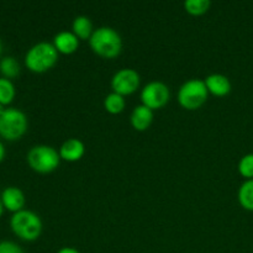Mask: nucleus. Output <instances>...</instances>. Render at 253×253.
<instances>
[{
	"instance_id": "24",
	"label": "nucleus",
	"mask_w": 253,
	"mask_h": 253,
	"mask_svg": "<svg viewBox=\"0 0 253 253\" xmlns=\"http://www.w3.org/2000/svg\"><path fill=\"white\" fill-rule=\"evenodd\" d=\"M4 204H2V202H1V198H0V216H1L2 215V212H4Z\"/></svg>"
},
{
	"instance_id": "22",
	"label": "nucleus",
	"mask_w": 253,
	"mask_h": 253,
	"mask_svg": "<svg viewBox=\"0 0 253 253\" xmlns=\"http://www.w3.org/2000/svg\"><path fill=\"white\" fill-rule=\"evenodd\" d=\"M57 253H81L77 249L74 247H62L61 250H58Z\"/></svg>"
},
{
	"instance_id": "4",
	"label": "nucleus",
	"mask_w": 253,
	"mask_h": 253,
	"mask_svg": "<svg viewBox=\"0 0 253 253\" xmlns=\"http://www.w3.org/2000/svg\"><path fill=\"white\" fill-rule=\"evenodd\" d=\"M61 162L59 152L52 146L37 145L27 152V163L37 173H51L58 168Z\"/></svg>"
},
{
	"instance_id": "19",
	"label": "nucleus",
	"mask_w": 253,
	"mask_h": 253,
	"mask_svg": "<svg viewBox=\"0 0 253 253\" xmlns=\"http://www.w3.org/2000/svg\"><path fill=\"white\" fill-rule=\"evenodd\" d=\"M211 6L210 0H187L184 1V9L188 14L199 16V15L205 14Z\"/></svg>"
},
{
	"instance_id": "26",
	"label": "nucleus",
	"mask_w": 253,
	"mask_h": 253,
	"mask_svg": "<svg viewBox=\"0 0 253 253\" xmlns=\"http://www.w3.org/2000/svg\"><path fill=\"white\" fill-rule=\"evenodd\" d=\"M1 49H2V44H1V41H0V53H1Z\"/></svg>"
},
{
	"instance_id": "6",
	"label": "nucleus",
	"mask_w": 253,
	"mask_h": 253,
	"mask_svg": "<svg viewBox=\"0 0 253 253\" xmlns=\"http://www.w3.org/2000/svg\"><path fill=\"white\" fill-rule=\"evenodd\" d=\"M27 130V118L16 108H7L0 116V136L5 140H19Z\"/></svg>"
},
{
	"instance_id": "8",
	"label": "nucleus",
	"mask_w": 253,
	"mask_h": 253,
	"mask_svg": "<svg viewBox=\"0 0 253 253\" xmlns=\"http://www.w3.org/2000/svg\"><path fill=\"white\" fill-rule=\"evenodd\" d=\"M140 74L132 68H123L116 72L111 78V88L114 93L120 95H130L140 86Z\"/></svg>"
},
{
	"instance_id": "9",
	"label": "nucleus",
	"mask_w": 253,
	"mask_h": 253,
	"mask_svg": "<svg viewBox=\"0 0 253 253\" xmlns=\"http://www.w3.org/2000/svg\"><path fill=\"white\" fill-rule=\"evenodd\" d=\"M58 152L61 160L67 161V162H77L85 153V146H84L83 141H81L79 138H68L62 143Z\"/></svg>"
},
{
	"instance_id": "11",
	"label": "nucleus",
	"mask_w": 253,
	"mask_h": 253,
	"mask_svg": "<svg viewBox=\"0 0 253 253\" xmlns=\"http://www.w3.org/2000/svg\"><path fill=\"white\" fill-rule=\"evenodd\" d=\"M205 85L208 91L215 96H225L231 91L232 85L226 76L220 73H212L205 78Z\"/></svg>"
},
{
	"instance_id": "7",
	"label": "nucleus",
	"mask_w": 253,
	"mask_h": 253,
	"mask_svg": "<svg viewBox=\"0 0 253 253\" xmlns=\"http://www.w3.org/2000/svg\"><path fill=\"white\" fill-rule=\"evenodd\" d=\"M140 98L143 105L151 110H156L163 108L169 101L170 91L163 82L153 81L143 86Z\"/></svg>"
},
{
	"instance_id": "13",
	"label": "nucleus",
	"mask_w": 253,
	"mask_h": 253,
	"mask_svg": "<svg viewBox=\"0 0 253 253\" xmlns=\"http://www.w3.org/2000/svg\"><path fill=\"white\" fill-rule=\"evenodd\" d=\"M130 121L136 131H146L153 121V110L143 104L135 106L131 113Z\"/></svg>"
},
{
	"instance_id": "1",
	"label": "nucleus",
	"mask_w": 253,
	"mask_h": 253,
	"mask_svg": "<svg viewBox=\"0 0 253 253\" xmlns=\"http://www.w3.org/2000/svg\"><path fill=\"white\" fill-rule=\"evenodd\" d=\"M89 44L94 53L104 58H114L123 49V40L119 32L113 27L101 26L94 30L89 39Z\"/></svg>"
},
{
	"instance_id": "5",
	"label": "nucleus",
	"mask_w": 253,
	"mask_h": 253,
	"mask_svg": "<svg viewBox=\"0 0 253 253\" xmlns=\"http://www.w3.org/2000/svg\"><path fill=\"white\" fill-rule=\"evenodd\" d=\"M208 91L205 82L202 79L193 78L184 82L178 90V103L187 110H197L202 108L208 100Z\"/></svg>"
},
{
	"instance_id": "15",
	"label": "nucleus",
	"mask_w": 253,
	"mask_h": 253,
	"mask_svg": "<svg viewBox=\"0 0 253 253\" xmlns=\"http://www.w3.org/2000/svg\"><path fill=\"white\" fill-rule=\"evenodd\" d=\"M237 199L245 210L253 211V179L245 180L239 188Z\"/></svg>"
},
{
	"instance_id": "3",
	"label": "nucleus",
	"mask_w": 253,
	"mask_h": 253,
	"mask_svg": "<svg viewBox=\"0 0 253 253\" xmlns=\"http://www.w3.org/2000/svg\"><path fill=\"white\" fill-rule=\"evenodd\" d=\"M10 227L12 232L24 241H35L41 236L42 221L36 212L22 209L12 214Z\"/></svg>"
},
{
	"instance_id": "10",
	"label": "nucleus",
	"mask_w": 253,
	"mask_h": 253,
	"mask_svg": "<svg viewBox=\"0 0 253 253\" xmlns=\"http://www.w3.org/2000/svg\"><path fill=\"white\" fill-rule=\"evenodd\" d=\"M1 202L4 204L5 209L11 212H17L22 210L25 205V194L20 188L17 187H7L1 193Z\"/></svg>"
},
{
	"instance_id": "25",
	"label": "nucleus",
	"mask_w": 253,
	"mask_h": 253,
	"mask_svg": "<svg viewBox=\"0 0 253 253\" xmlns=\"http://www.w3.org/2000/svg\"><path fill=\"white\" fill-rule=\"evenodd\" d=\"M7 108H5V105H2V104H0V116L2 115V114L5 113V110H6Z\"/></svg>"
},
{
	"instance_id": "21",
	"label": "nucleus",
	"mask_w": 253,
	"mask_h": 253,
	"mask_svg": "<svg viewBox=\"0 0 253 253\" xmlns=\"http://www.w3.org/2000/svg\"><path fill=\"white\" fill-rule=\"evenodd\" d=\"M0 253H25L24 250L17 244L7 240L0 241Z\"/></svg>"
},
{
	"instance_id": "14",
	"label": "nucleus",
	"mask_w": 253,
	"mask_h": 253,
	"mask_svg": "<svg viewBox=\"0 0 253 253\" xmlns=\"http://www.w3.org/2000/svg\"><path fill=\"white\" fill-rule=\"evenodd\" d=\"M72 30L79 40H89L94 32L93 24H91L90 19L85 15H79L73 20Z\"/></svg>"
},
{
	"instance_id": "2",
	"label": "nucleus",
	"mask_w": 253,
	"mask_h": 253,
	"mask_svg": "<svg viewBox=\"0 0 253 253\" xmlns=\"http://www.w3.org/2000/svg\"><path fill=\"white\" fill-rule=\"evenodd\" d=\"M58 61V51L53 43L42 41L34 44L25 56V64L35 73H44Z\"/></svg>"
},
{
	"instance_id": "12",
	"label": "nucleus",
	"mask_w": 253,
	"mask_h": 253,
	"mask_svg": "<svg viewBox=\"0 0 253 253\" xmlns=\"http://www.w3.org/2000/svg\"><path fill=\"white\" fill-rule=\"evenodd\" d=\"M53 44L58 53L72 54L78 49L79 39L73 31H61L54 36Z\"/></svg>"
},
{
	"instance_id": "17",
	"label": "nucleus",
	"mask_w": 253,
	"mask_h": 253,
	"mask_svg": "<svg viewBox=\"0 0 253 253\" xmlns=\"http://www.w3.org/2000/svg\"><path fill=\"white\" fill-rule=\"evenodd\" d=\"M0 73L4 76V78H15L20 73V64L15 57L6 56L0 61Z\"/></svg>"
},
{
	"instance_id": "23",
	"label": "nucleus",
	"mask_w": 253,
	"mask_h": 253,
	"mask_svg": "<svg viewBox=\"0 0 253 253\" xmlns=\"http://www.w3.org/2000/svg\"><path fill=\"white\" fill-rule=\"evenodd\" d=\"M4 157H5V147H4V143L0 141V162L4 160Z\"/></svg>"
},
{
	"instance_id": "16",
	"label": "nucleus",
	"mask_w": 253,
	"mask_h": 253,
	"mask_svg": "<svg viewBox=\"0 0 253 253\" xmlns=\"http://www.w3.org/2000/svg\"><path fill=\"white\" fill-rule=\"evenodd\" d=\"M126 101L124 99L123 95L118 93H110L105 96L104 99V108L108 111L109 114H113V115H116V114L123 113L124 109H125Z\"/></svg>"
},
{
	"instance_id": "20",
	"label": "nucleus",
	"mask_w": 253,
	"mask_h": 253,
	"mask_svg": "<svg viewBox=\"0 0 253 253\" xmlns=\"http://www.w3.org/2000/svg\"><path fill=\"white\" fill-rule=\"evenodd\" d=\"M237 169L242 177L246 178V180L253 179V153H247L240 160Z\"/></svg>"
},
{
	"instance_id": "18",
	"label": "nucleus",
	"mask_w": 253,
	"mask_h": 253,
	"mask_svg": "<svg viewBox=\"0 0 253 253\" xmlns=\"http://www.w3.org/2000/svg\"><path fill=\"white\" fill-rule=\"evenodd\" d=\"M15 98V85L10 79L0 77V104L7 105Z\"/></svg>"
}]
</instances>
